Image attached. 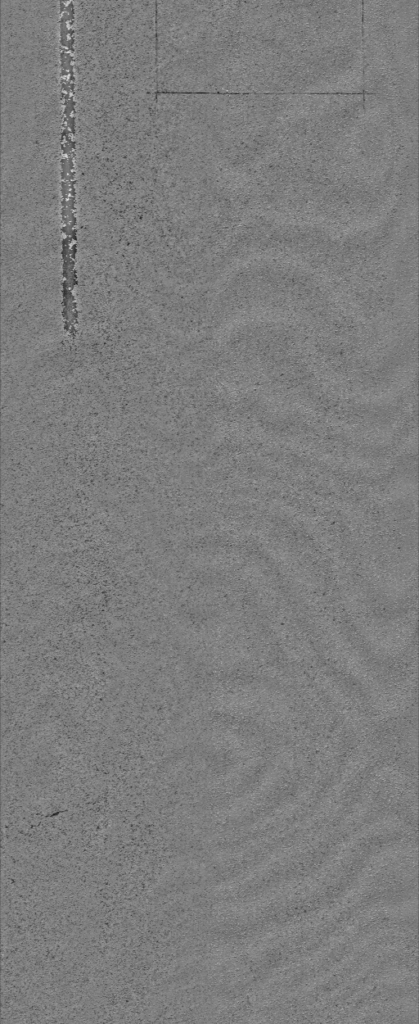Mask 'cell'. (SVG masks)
Here are the masks:
<instances>
[{"mask_svg":"<svg viewBox=\"0 0 419 1024\" xmlns=\"http://www.w3.org/2000/svg\"><path fill=\"white\" fill-rule=\"evenodd\" d=\"M334 3H194L177 62L187 91L339 93Z\"/></svg>","mask_w":419,"mask_h":1024,"instance_id":"cell-1","label":"cell"}]
</instances>
